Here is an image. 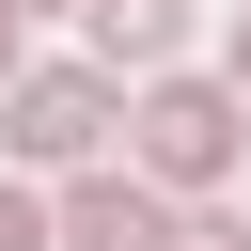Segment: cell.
Instances as JSON below:
<instances>
[{
	"label": "cell",
	"mask_w": 251,
	"mask_h": 251,
	"mask_svg": "<svg viewBox=\"0 0 251 251\" xmlns=\"http://www.w3.org/2000/svg\"><path fill=\"white\" fill-rule=\"evenodd\" d=\"M16 63H31V31H16V16H0V94H16Z\"/></svg>",
	"instance_id": "obj_8"
},
{
	"label": "cell",
	"mask_w": 251,
	"mask_h": 251,
	"mask_svg": "<svg viewBox=\"0 0 251 251\" xmlns=\"http://www.w3.org/2000/svg\"><path fill=\"white\" fill-rule=\"evenodd\" d=\"M0 16H16V31H31V16H78V0H0Z\"/></svg>",
	"instance_id": "obj_9"
},
{
	"label": "cell",
	"mask_w": 251,
	"mask_h": 251,
	"mask_svg": "<svg viewBox=\"0 0 251 251\" xmlns=\"http://www.w3.org/2000/svg\"><path fill=\"white\" fill-rule=\"evenodd\" d=\"M126 173H141L157 204H220V188L251 173V110H235L220 78H188V63H173V78H141V94H126Z\"/></svg>",
	"instance_id": "obj_1"
},
{
	"label": "cell",
	"mask_w": 251,
	"mask_h": 251,
	"mask_svg": "<svg viewBox=\"0 0 251 251\" xmlns=\"http://www.w3.org/2000/svg\"><path fill=\"white\" fill-rule=\"evenodd\" d=\"M78 31H94L78 63L126 94V78H173V47H188V0H78Z\"/></svg>",
	"instance_id": "obj_4"
},
{
	"label": "cell",
	"mask_w": 251,
	"mask_h": 251,
	"mask_svg": "<svg viewBox=\"0 0 251 251\" xmlns=\"http://www.w3.org/2000/svg\"><path fill=\"white\" fill-rule=\"evenodd\" d=\"M0 251H47V188H16V173H0Z\"/></svg>",
	"instance_id": "obj_6"
},
{
	"label": "cell",
	"mask_w": 251,
	"mask_h": 251,
	"mask_svg": "<svg viewBox=\"0 0 251 251\" xmlns=\"http://www.w3.org/2000/svg\"><path fill=\"white\" fill-rule=\"evenodd\" d=\"M110 141H126V94H110L94 63H16V94H0V173H16V188L110 173Z\"/></svg>",
	"instance_id": "obj_2"
},
{
	"label": "cell",
	"mask_w": 251,
	"mask_h": 251,
	"mask_svg": "<svg viewBox=\"0 0 251 251\" xmlns=\"http://www.w3.org/2000/svg\"><path fill=\"white\" fill-rule=\"evenodd\" d=\"M47 251H173V204L110 157V173H63V204H47Z\"/></svg>",
	"instance_id": "obj_3"
},
{
	"label": "cell",
	"mask_w": 251,
	"mask_h": 251,
	"mask_svg": "<svg viewBox=\"0 0 251 251\" xmlns=\"http://www.w3.org/2000/svg\"><path fill=\"white\" fill-rule=\"evenodd\" d=\"M220 94H235V110H251V16H235V47H220Z\"/></svg>",
	"instance_id": "obj_7"
},
{
	"label": "cell",
	"mask_w": 251,
	"mask_h": 251,
	"mask_svg": "<svg viewBox=\"0 0 251 251\" xmlns=\"http://www.w3.org/2000/svg\"><path fill=\"white\" fill-rule=\"evenodd\" d=\"M173 251H251V204H173Z\"/></svg>",
	"instance_id": "obj_5"
},
{
	"label": "cell",
	"mask_w": 251,
	"mask_h": 251,
	"mask_svg": "<svg viewBox=\"0 0 251 251\" xmlns=\"http://www.w3.org/2000/svg\"><path fill=\"white\" fill-rule=\"evenodd\" d=\"M235 16H251V0H235Z\"/></svg>",
	"instance_id": "obj_10"
}]
</instances>
